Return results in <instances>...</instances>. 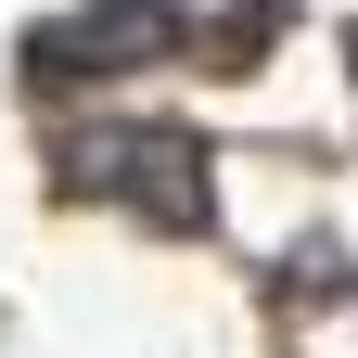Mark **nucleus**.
<instances>
[{"label": "nucleus", "instance_id": "f257e3e1", "mask_svg": "<svg viewBox=\"0 0 358 358\" xmlns=\"http://www.w3.org/2000/svg\"><path fill=\"white\" fill-rule=\"evenodd\" d=\"M90 192H115V205H141L154 231H192L205 217V141L192 128H103V141L77 154Z\"/></svg>", "mask_w": 358, "mask_h": 358}, {"label": "nucleus", "instance_id": "f03ea898", "mask_svg": "<svg viewBox=\"0 0 358 358\" xmlns=\"http://www.w3.org/2000/svg\"><path fill=\"white\" fill-rule=\"evenodd\" d=\"M166 38H179L166 0H103V13H77V26L38 38V64H141V52H166Z\"/></svg>", "mask_w": 358, "mask_h": 358}]
</instances>
